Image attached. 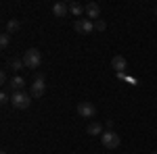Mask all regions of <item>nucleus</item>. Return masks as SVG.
<instances>
[{"instance_id":"1","label":"nucleus","mask_w":157,"mask_h":154,"mask_svg":"<svg viewBox=\"0 0 157 154\" xmlns=\"http://www.w3.org/2000/svg\"><path fill=\"white\" fill-rule=\"evenodd\" d=\"M21 60H23V65L27 69H38L40 63H42V54H40V50H36V48H29V50H25Z\"/></svg>"},{"instance_id":"2","label":"nucleus","mask_w":157,"mask_h":154,"mask_svg":"<svg viewBox=\"0 0 157 154\" xmlns=\"http://www.w3.org/2000/svg\"><path fill=\"white\" fill-rule=\"evenodd\" d=\"M120 135L115 133L113 129H107V131H103V135H101V144L107 148V150H115L117 146H120Z\"/></svg>"},{"instance_id":"3","label":"nucleus","mask_w":157,"mask_h":154,"mask_svg":"<svg viewBox=\"0 0 157 154\" xmlns=\"http://www.w3.org/2000/svg\"><path fill=\"white\" fill-rule=\"evenodd\" d=\"M32 96H29V92H13V96H11V102H13V106L15 108H19V110H23V108H27L29 106V100Z\"/></svg>"},{"instance_id":"4","label":"nucleus","mask_w":157,"mask_h":154,"mask_svg":"<svg viewBox=\"0 0 157 154\" xmlns=\"http://www.w3.org/2000/svg\"><path fill=\"white\" fill-rule=\"evenodd\" d=\"M44 90H46V83H44V75H42V73H38L36 79L29 83V96H32V98H40V96L44 94Z\"/></svg>"},{"instance_id":"5","label":"nucleus","mask_w":157,"mask_h":154,"mask_svg":"<svg viewBox=\"0 0 157 154\" xmlns=\"http://www.w3.org/2000/svg\"><path fill=\"white\" fill-rule=\"evenodd\" d=\"M73 27H75L78 34H92L94 31V21H90V19H78Z\"/></svg>"},{"instance_id":"6","label":"nucleus","mask_w":157,"mask_h":154,"mask_svg":"<svg viewBox=\"0 0 157 154\" xmlns=\"http://www.w3.org/2000/svg\"><path fill=\"white\" fill-rule=\"evenodd\" d=\"M78 115H80V117H86V119L94 117V115H97V106H94L92 102H80V104H78Z\"/></svg>"},{"instance_id":"7","label":"nucleus","mask_w":157,"mask_h":154,"mask_svg":"<svg viewBox=\"0 0 157 154\" xmlns=\"http://www.w3.org/2000/svg\"><path fill=\"white\" fill-rule=\"evenodd\" d=\"M111 67H113L117 73H126L128 63H126V59H124L121 54H117V56H113V59H111Z\"/></svg>"},{"instance_id":"8","label":"nucleus","mask_w":157,"mask_h":154,"mask_svg":"<svg viewBox=\"0 0 157 154\" xmlns=\"http://www.w3.org/2000/svg\"><path fill=\"white\" fill-rule=\"evenodd\" d=\"M69 13V4L67 2H55L52 4V15L55 17H65Z\"/></svg>"},{"instance_id":"9","label":"nucleus","mask_w":157,"mask_h":154,"mask_svg":"<svg viewBox=\"0 0 157 154\" xmlns=\"http://www.w3.org/2000/svg\"><path fill=\"white\" fill-rule=\"evenodd\" d=\"M86 15H88V19H90V21H92V19L97 21V19H98V15H101V9H98L97 2H88V4H86Z\"/></svg>"},{"instance_id":"10","label":"nucleus","mask_w":157,"mask_h":154,"mask_svg":"<svg viewBox=\"0 0 157 154\" xmlns=\"http://www.w3.org/2000/svg\"><path fill=\"white\" fill-rule=\"evenodd\" d=\"M13 88V92H23V88H25V79L21 77V75H17V77H13L11 83H9Z\"/></svg>"},{"instance_id":"11","label":"nucleus","mask_w":157,"mask_h":154,"mask_svg":"<svg viewBox=\"0 0 157 154\" xmlns=\"http://www.w3.org/2000/svg\"><path fill=\"white\" fill-rule=\"evenodd\" d=\"M86 133H88V135H103V125L97 123V121H92V123L86 127Z\"/></svg>"},{"instance_id":"12","label":"nucleus","mask_w":157,"mask_h":154,"mask_svg":"<svg viewBox=\"0 0 157 154\" xmlns=\"http://www.w3.org/2000/svg\"><path fill=\"white\" fill-rule=\"evenodd\" d=\"M69 13L75 15V17H80L82 13H86V6H82L80 2H69Z\"/></svg>"},{"instance_id":"13","label":"nucleus","mask_w":157,"mask_h":154,"mask_svg":"<svg viewBox=\"0 0 157 154\" xmlns=\"http://www.w3.org/2000/svg\"><path fill=\"white\" fill-rule=\"evenodd\" d=\"M17 29H19V21H17V19H11V21L6 23V31H9V34H15Z\"/></svg>"},{"instance_id":"14","label":"nucleus","mask_w":157,"mask_h":154,"mask_svg":"<svg viewBox=\"0 0 157 154\" xmlns=\"http://www.w3.org/2000/svg\"><path fill=\"white\" fill-rule=\"evenodd\" d=\"M9 44H11V34H9V31H4V34L0 36V46H2V48H6Z\"/></svg>"},{"instance_id":"15","label":"nucleus","mask_w":157,"mask_h":154,"mask_svg":"<svg viewBox=\"0 0 157 154\" xmlns=\"http://www.w3.org/2000/svg\"><path fill=\"white\" fill-rule=\"evenodd\" d=\"M23 67H25L23 60H19V59H13V60H11V69H13V71H21Z\"/></svg>"},{"instance_id":"16","label":"nucleus","mask_w":157,"mask_h":154,"mask_svg":"<svg viewBox=\"0 0 157 154\" xmlns=\"http://www.w3.org/2000/svg\"><path fill=\"white\" fill-rule=\"evenodd\" d=\"M94 29H97V31H105V29H107V23H105L103 19H97V21H94Z\"/></svg>"},{"instance_id":"17","label":"nucleus","mask_w":157,"mask_h":154,"mask_svg":"<svg viewBox=\"0 0 157 154\" xmlns=\"http://www.w3.org/2000/svg\"><path fill=\"white\" fill-rule=\"evenodd\" d=\"M0 102H2V104H6V102H11V96L6 94V92H2V94H0Z\"/></svg>"},{"instance_id":"18","label":"nucleus","mask_w":157,"mask_h":154,"mask_svg":"<svg viewBox=\"0 0 157 154\" xmlns=\"http://www.w3.org/2000/svg\"><path fill=\"white\" fill-rule=\"evenodd\" d=\"M0 81H2V83H6V71H2V73H0Z\"/></svg>"},{"instance_id":"19","label":"nucleus","mask_w":157,"mask_h":154,"mask_svg":"<svg viewBox=\"0 0 157 154\" xmlns=\"http://www.w3.org/2000/svg\"><path fill=\"white\" fill-rule=\"evenodd\" d=\"M0 154H9V152H6V150H2V152H0Z\"/></svg>"},{"instance_id":"20","label":"nucleus","mask_w":157,"mask_h":154,"mask_svg":"<svg viewBox=\"0 0 157 154\" xmlns=\"http://www.w3.org/2000/svg\"><path fill=\"white\" fill-rule=\"evenodd\" d=\"M155 15H157V6H155Z\"/></svg>"},{"instance_id":"21","label":"nucleus","mask_w":157,"mask_h":154,"mask_svg":"<svg viewBox=\"0 0 157 154\" xmlns=\"http://www.w3.org/2000/svg\"><path fill=\"white\" fill-rule=\"evenodd\" d=\"M151 154H157V152H151Z\"/></svg>"}]
</instances>
